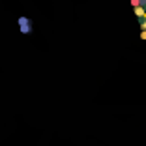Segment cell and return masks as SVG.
<instances>
[{
  "label": "cell",
  "instance_id": "1",
  "mask_svg": "<svg viewBox=\"0 0 146 146\" xmlns=\"http://www.w3.org/2000/svg\"><path fill=\"white\" fill-rule=\"evenodd\" d=\"M19 26H21V30L25 32V34H28V32H30V21H28L26 17H21V19H19Z\"/></svg>",
  "mask_w": 146,
  "mask_h": 146
}]
</instances>
